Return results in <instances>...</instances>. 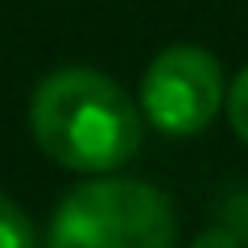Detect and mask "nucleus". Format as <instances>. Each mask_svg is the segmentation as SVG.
<instances>
[{"label": "nucleus", "mask_w": 248, "mask_h": 248, "mask_svg": "<svg viewBox=\"0 0 248 248\" xmlns=\"http://www.w3.org/2000/svg\"><path fill=\"white\" fill-rule=\"evenodd\" d=\"M219 58L203 46H170L149 62L141 79V112L166 137H195L223 108Z\"/></svg>", "instance_id": "3"}, {"label": "nucleus", "mask_w": 248, "mask_h": 248, "mask_svg": "<svg viewBox=\"0 0 248 248\" xmlns=\"http://www.w3.org/2000/svg\"><path fill=\"white\" fill-rule=\"evenodd\" d=\"M29 128L37 149L62 170L108 174L141 149L133 95L95 66H58L33 87Z\"/></svg>", "instance_id": "1"}, {"label": "nucleus", "mask_w": 248, "mask_h": 248, "mask_svg": "<svg viewBox=\"0 0 248 248\" xmlns=\"http://www.w3.org/2000/svg\"><path fill=\"white\" fill-rule=\"evenodd\" d=\"M0 248H37V232L29 215L0 190Z\"/></svg>", "instance_id": "4"}, {"label": "nucleus", "mask_w": 248, "mask_h": 248, "mask_svg": "<svg viewBox=\"0 0 248 248\" xmlns=\"http://www.w3.org/2000/svg\"><path fill=\"white\" fill-rule=\"evenodd\" d=\"M178 215L157 186L91 174L62 195L50 215L46 248H174Z\"/></svg>", "instance_id": "2"}, {"label": "nucleus", "mask_w": 248, "mask_h": 248, "mask_svg": "<svg viewBox=\"0 0 248 248\" xmlns=\"http://www.w3.org/2000/svg\"><path fill=\"white\" fill-rule=\"evenodd\" d=\"M223 112H228V120H232V128H236V137L248 145V66L232 79V87H228V95H223Z\"/></svg>", "instance_id": "5"}, {"label": "nucleus", "mask_w": 248, "mask_h": 248, "mask_svg": "<svg viewBox=\"0 0 248 248\" xmlns=\"http://www.w3.org/2000/svg\"><path fill=\"white\" fill-rule=\"evenodd\" d=\"M195 248H240V236L232 228H207L203 236L195 240Z\"/></svg>", "instance_id": "6"}]
</instances>
